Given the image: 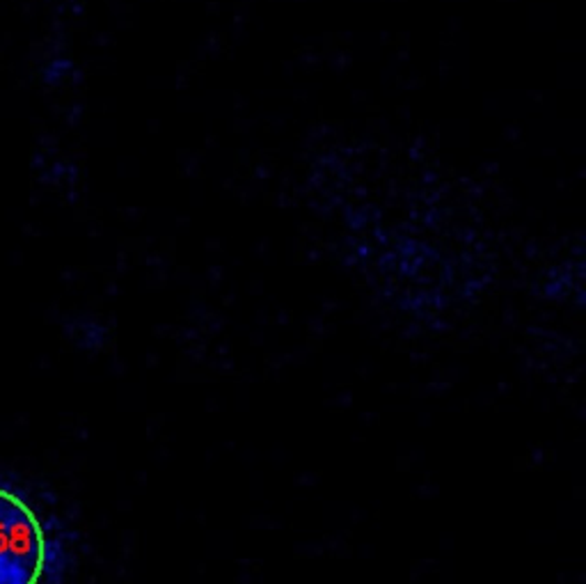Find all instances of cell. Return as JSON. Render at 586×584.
<instances>
[{
    "label": "cell",
    "mask_w": 586,
    "mask_h": 584,
    "mask_svg": "<svg viewBox=\"0 0 586 584\" xmlns=\"http://www.w3.org/2000/svg\"><path fill=\"white\" fill-rule=\"evenodd\" d=\"M70 541L57 518L0 479V584H64Z\"/></svg>",
    "instance_id": "1"
}]
</instances>
